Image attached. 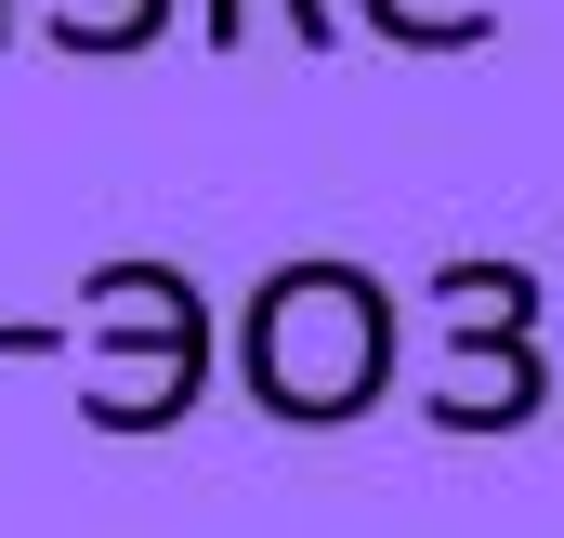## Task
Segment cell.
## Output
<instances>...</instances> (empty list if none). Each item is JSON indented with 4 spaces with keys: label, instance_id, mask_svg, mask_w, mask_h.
Wrapping results in <instances>:
<instances>
[{
    "label": "cell",
    "instance_id": "obj_1",
    "mask_svg": "<svg viewBox=\"0 0 564 538\" xmlns=\"http://www.w3.org/2000/svg\"><path fill=\"white\" fill-rule=\"evenodd\" d=\"M237 381L289 433H341L394 395V289L341 250H302L237 302Z\"/></svg>",
    "mask_w": 564,
    "mask_h": 538
},
{
    "label": "cell",
    "instance_id": "obj_5",
    "mask_svg": "<svg viewBox=\"0 0 564 538\" xmlns=\"http://www.w3.org/2000/svg\"><path fill=\"white\" fill-rule=\"evenodd\" d=\"M381 40H408V53H486L499 40V13L486 0H355Z\"/></svg>",
    "mask_w": 564,
    "mask_h": 538
},
{
    "label": "cell",
    "instance_id": "obj_7",
    "mask_svg": "<svg viewBox=\"0 0 564 538\" xmlns=\"http://www.w3.org/2000/svg\"><path fill=\"white\" fill-rule=\"evenodd\" d=\"M197 26H210V40H224V53H237V26H250V0H210V13H197ZM289 26H302V40H315V53H328V40H341V13H328V0H289Z\"/></svg>",
    "mask_w": 564,
    "mask_h": 538
},
{
    "label": "cell",
    "instance_id": "obj_8",
    "mask_svg": "<svg viewBox=\"0 0 564 538\" xmlns=\"http://www.w3.org/2000/svg\"><path fill=\"white\" fill-rule=\"evenodd\" d=\"M0 40H13V0H0Z\"/></svg>",
    "mask_w": 564,
    "mask_h": 538
},
{
    "label": "cell",
    "instance_id": "obj_2",
    "mask_svg": "<svg viewBox=\"0 0 564 538\" xmlns=\"http://www.w3.org/2000/svg\"><path fill=\"white\" fill-rule=\"evenodd\" d=\"M79 302H93V342H106V368H93V395H79L93 433H171L184 407L210 395L224 329H210V289L184 263H93Z\"/></svg>",
    "mask_w": 564,
    "mask_h": 538
},
{
    "label": "cell",
    "instance_id": "obj_3",
    "mask_svg": "<svg viewBox=\"0 0 564 538\" xmlns=\"http://www.w3.org/2000/svg\"><path fill=\"white\" fill-rule=\"evenodd\" d=\"M539 407H552V355L539 342H486V355H446V381L421 395V420L433 433H512Z\"/></svg>",
    "mask_w": 564,
    "mask_h": 538
},
{
    "label": "cell",
    "instance_id": "obj_6",
    "mask_svg": "<svg viewBox=\"0 0 564 538\" xmlns=\"http://www.w3.org/2000/svg\"><path fill=\"white\" fill-rule=\"evenodd\" d=\"M40 26H53V53H144L171 26V0H53Z\"/></svg>",
    "mask_w": 564,
    "mask_h": 538
},
{
    "label": "cell",
    "instance_id": "obj_4",
    "mask_svg": "<svg viewBox=\"0 0 564 538\" xmlns=\"http://www.w3.org/2000/svg\"><path fill=\"white\" fill-rule=\"evenodd\" d=\"M433 315H446V355H486V342H539V276L525 263H433V289H421Z\"/></svg>",
    "mask_w": 564,
    "mask_h": 538
}]
</instances>
